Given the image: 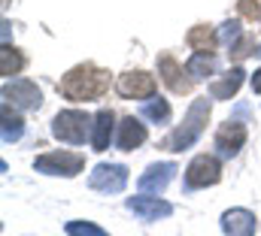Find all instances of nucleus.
<instances>
[{"label":"nucleus","mask_w":261,"mask_h":236,"mask_svg":"<svg viewBox=\"0 0 261 236\" xmlns=\"http://www.w3.org/2000/svg\"><path fill=\"white\" fill-rule=\"evenodd\" d=\"M110 88V73L94 64H79L67 73L58 85V91L67 100H97Z\"/></svg>","instance_id":"1"},{"label":"nucleus","mask_w":261,"mask_h":236,"mask_svg":"<svg viewBox=\"0 0 261 236\" xmlns=\"http://www.w3.org/2000/svg\"><path fill=\"white\" fill-rule=\"evenodd\" d=\"M210 109H213V103H210L206 97L192 100V106H189V112H186L182 127H176V130L170 133V139L164 142V149H170V152H182V149L195 145L197 139H200V133H203V127H206Z\"/></svg>","instance_id":"2"},{"label":"nucleus","mask_w":261,"mask_h":236,"mask_svg":"<svg viewBox=\"0 0 261 236\" xmlns=\"http://www.w3.org/2000/svg\"><path fill=\"white\" fill-rule=\"evenodd\" d=\"M52 133H55V139H61L67 145H82L94 133V118L79 109H64L52 121Z\"/></svg>","instance_id":"3"},{"label":"nucleus","mask_w":261,"mask_h":236,"mask_svg":"<svg viewBox=\"0 0 261 236\" xmlns=\"http://www.w3.org/2000/svg\"><path fill=\"white\" fill-rule=\"evenodd\" d=\"M85 167V158L79 152H49V155H40L37 158V173H46V176H76L82 173Z\"/></svg>","instance_id":"4"},{"label":"nucleus","mask_w":261,"mask_h":236,"mask_svg":"<svg viewBox=\"0 0 261 236\" xmlns=\"http://www.w3.org/2000/svg\"><path fill=\"white\" fill-rule=\"evenodd\" d=\"M3 103H12L15 109H24V112H34L43 106V94L34 82L28 79H12L3 85Z\"/></svg>","instance_id":"5"},{"label":"nucleus","mask_w":261,"mask_h":236,"mask_svg":"<svg viewBox=\"0 0 261 236\" xmlns=\"http://www.w3.org/2000/svg\"><path fill=\"white\" fill-rule=\"evenodd\" d=\"M88 185L100 194H122L128 185V167L122 164H97L94 173L88 176Z\"/></svg>","instance_id":"6"},{"label":"nucleus","mask_w":261,"mask_h":236,"mask_svg":"<svg viewBox=\"0 0 261 236\" xmlns=\"http://www.w3.org/2000/svg\"><path fill=\"white\" fill-rule=\"evenodd\" d=\"M222 179V164L213 155H197L186 170V185L189 188H210Z\"/></svg>","instance_id":"7"},{"label":"nucleus","mask_w":261,"mask_h":236,"mask_svg":"<svg viewBox=\"0 0 261 236\" xmlns=\"http://www.w3.org/2000/svg\"><path fill=\"white\" fill-rule=\"evenodd\" d=\"M119 94L125 97V100H149V97H155V76H149V73H143V70H130L125 76H119Z\"/></svg>","instance_id":"8"},{"label":"nucleus","mask_w":261,"mask_h":236,"mask_svg":"<svg viewBox=\"0 0 261 236\" xmlns=\"http://www.w3.org/2000/svg\"><path fill=\"white\" fill-rule=\"evenodd\" d=\"M158 76H161V82H164L173 94H189V91H192V82H195V79H186L189 70H182L173 55H161V58H158Z\"/></svg>","instance_id":"9"},{"label":"nucleus","mask_w":261,"mask_h":236,"mask_svg":"<svg viewBox=\"0 0 261 236\" xmlns=\"http://www.w3.org/2000/svg\"><path fill=\"white\" fill-rule=\"evenodd\" d=\"M243 145H246V127L240 121H225L216 130V149L222 158H234Z\"/></svg>","instance_id":"10"},{"label":"nucleus","mask_w":261,"mask_h":236,"mask_svg":"<svg viewBox=\"0 0 261 236\" xmlns=\"http://www.w3.org/2000/svg\"><path fill=\"white\" fill-rule=\"evenodd\" d=\"M173 176H176V164H170V161H164V164H152V167L140 176V191H143V194H155V197H161L164 188L173 182Z\"/></svg>","instance_id":"11"},{"label":"nucleus","mask_w":261,"mask_h":236,"mask_svg":"<svg viewBox=\"0 0 261 236\" xmlns=\"http://www.w3.org/2000/svg\"><path fill=\"white\" fill-rule=\"evenodd\" d=\"M128 209L140 218V221H158V218H167V215H173V206L170 203H164L161 197H130L128 200Z\"/></svg>","instance_id":"12"},{"label":"nucleus","mask_w":261,"mask_h":236,"mask_svg":"<svg viewBox=\"0 0 261 236\" xmlns=\"http://www.w3.org/2000/svg\"><path fill=\"white\" fill-rule=\"evenodd\" d=\"M258 224L249 209H228L222 215V233L225 236H255Z\"/></svg>","instance_id":"13"},{"label":"nucleus","mask_w":261,"mask_h":236,"mask_svg":"<svg viewBox=\"0 0 261 236\" xmlns=\"http://www.w3.org/2000/svg\"><path fill=\"white\" fill-rule=\"evenodd\" d=\"M146 142V124L140 121V118H125L122 124H119V136H116V145L122 149V152H134V149H140Z\"/></svg>","instance_id":"14"},{"label":"nucleus","mask_w":261,"mask_h":236,"mask_svg":"<svg viewBox=\"0 0 261 236\" xmlns=\"http://www.w3.org/2000/svg\"><path fill=\"white\" fill-rule=\"evenodd\" d=\"M243 76H246V73H243L240 67L228 70V73H225L219 82H213V85H210V97H213V100H231V97L240 91V85H243Z\"/></svg>","instance_id":"15"},{"label":"nucleus","mask_w":261,"mask_h":236,"mask_svg":"<svg viewBox=\"0 0 261 236\" xmlns=\"http://www.w3.org/2000/svg\"><path fill=\"white\" fill-rule=\"evenodd\" d=\"M113 112L110 109H103V112H97L94 115V133H91V145H94V152H107L110 149V139H113Z\"/></svg>","instance_id":"16"},{"label":"nucleus","mask_w":261,"mask_h":236,"mask_svg":"<svg viewBox=\"0 0 261 236\" xmlns=\"http://www.w3.org/2000/svg\"><path fill=\"white\" fill-rule=\"evenodd\" d=\"M186 40H189V46L197 49V52H213V49H216V43H219V37H216V34H213V27H206V24L192 27Z\"/></svg>","instance_id":"17"},{"label":"nucleus","mask_w":261,"mask_h":236,"mask_svg":"<svg viewBox=\"0 0 261 236\" xmlns=\"http://www.w3.org/2000/svg\"><path fill=\"white\" fill-rule=\"evenodd\" d=\"M186 70H189V76L192 79H206V76H213V70H216V58L210 55V52H195L189 64H186Z\"/></svg>","instance_id":"18"},{"label":"nucleus","mask_w":261,"mask_h":236,"mask_svg":"<svg viewBox=\"0 0 261 236\" xmlns=\"http://www.w3.org/2000/svg\"><path fill=\"white\" fill-rule=\"evenodd\" d=\"M140 115L149 118V121H155V124H167L170 121V106H167V100H146L143 103V109H140Z\"/></svg>","instance_id":"19"},{"label":"nucleus","mask_w":261,"mask_h":236,"mask_svg":"<svg viewBox=\"0 0 261 236\" xmlns=\"http://www.w3.org/2000/svg\"><path fill=\"white\" fill-rule=\"evenodd\" d=\"M24 133V121L18 115H9V106L3 103V142H18Z\"/></svg>","instance_id":"20"},{"label":"nucleus","mask_w":261,"mask_h":236,"mask_svg":"<svg viewBox=\"0 0 261 236\" xmlns=\"http://www.w3.org/2000/svg\"><path fill=\"white\" fill-rule=\"evenodd\" d=\"M21 67H24V58H21L15 49H9V46H3V49H0V76H6V79H9V76H15Z\"/></svg>","instance_id":"21"},{"label":"nucleus","mask_w":261,"mask_h":236,"mask_svg":"<svg viewBox=\"0 0 261 236\" xmlns=\"http://www.w3.org/2000/svg\"><path fill=\"white\" fill-rule=\"evenodd\" d=\"M67 233L70 236H110L107 230H100V227L91 224V221H70V224H67Z\"/></svg>","instance_id":"22"},{"label":"nucleus","mask_w":261,"mask_h":236,"mask_svg":"<svg viewBox=\"0 0 261 236\" xmlns=\"http://www.w3.org/2000/svg\"><path fill=\"white\" fill-rule=\"evenodd\" d=\"M252 52H255V40H252L249 34H243V37H240V40H237V43L231 46V58H234V61H243V58H249Z\"/></svg>","instance_id":"23"},{"label":"nucleus","mask_w":261,"mask_h":236,"mask_svg":"<svg viewBox=\"0 0 261 236\" xmlns=\"http://www.w3.org/2000/svg\"><path fill=\"white\" fill-rule=\"evenodd\" d=\"M237 9H240V15H243V18H249V21H258V15H261L258 0H240V3H237Z\"/></svg>","instance_id":"24"},{"label":"nucleus","mask_w":261,"mask_h":236,"mask_svg":"<svg viewBox=\"0 0 261 236\" xmlns=\"http://www.w3.org/2000/svg\"><path fill=\"white\" fill-rule=\"evenodd\" d=\"M240 37H243V31H240V24H237V21H228V24H222V40H225L228 46H234Z\"/></svg>","instance_id":"25"},{"label":"nucleus","mask_w":261,"mask_h":236,"mask_svg":"<svg viewBox=\"0 0 261 236\" xmlns=\"http://www.w3.org/2000/svg\"><path fill=\"white\" fill-rule=\"evenodd\" d=\"M252 91L261 94V70H255V76H252Z\"/></svg>","instance_id":"26"},{"label":"nucleus","mask_w":261,"mask_h":236,"mask_svg":"<svg viewBox=\"0 0 261 236\" xmlns=\"http://www.w3.org/2000/svg\"><path fill=\"white\" fill-rule=\"evenodd\" d=\"M255 55H258V58H261V46H258V49H255Z\"/></svg>","instance_id":"27"}]
</instances>
